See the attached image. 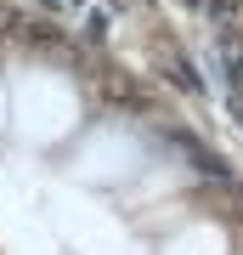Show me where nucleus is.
<instances>
[{
    "instance_id": "nucleus-1",
    "label": "nucleus",
    "mask_w": 243,
    "mask_h": 255,
    "mask_svg": "<svg viewBox=\"0 0 243 255\" xmlns=\"http://www.w3.org/2000/svg\"><path fill=\"white\" fill-rule=\"evenodd\" d=\"M226 68H232V80L243 85V34H232V40H226Z\"/></svg>"
}]
</instances>
